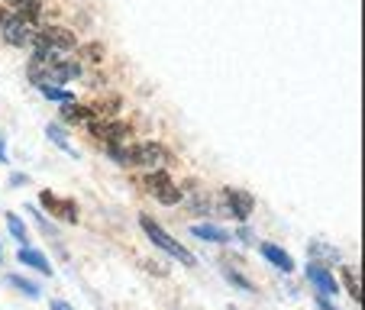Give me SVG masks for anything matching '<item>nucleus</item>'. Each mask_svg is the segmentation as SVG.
Returning a JSON list of instances; mask_svg holds the SVG:
<instances>
[{
  "label": "nucleus",
  "mask_w": 365,
  "mask_h": 310,
  "mask_svg": "<svg viewBox=\"0 0 365 310\" xmlns=\"http://www.w3.org/2000/svg\"><path fill=\"white\" fill-rule=\"evenodd\" d=\"M88 58H101V46H88Z\"/></svg>",
  "instance_id": "nucleus-22"
},
{
  "label": "nucleus",
  "mask_w": 365,
  "mask_h": 310,
  "mask_svg": "<svg viewBox=\"0 0 365 310\" xmlns=\"http://www.w3.org/2000/svg\"><path fill=\"white\" fill-rule=\"evenodd\" d=\"M262 255L269 259L272 265H278L282 272H294V262H291V255L284 249H278L275 242H262Z\"/></svg>",
  "instance_id": "nucleus-9"
},
{
  "label": "nucleus",
  "mask_w": 365,
  "mask_h": 310,
  "mask_svg": "<svg viewBox=\"0 0 365 310\" xmlns=\"http://www.w3.org/2000/svg\"><path fill=\"white\" fill-rule=\"evenodd\" d=\"M52 310H71L65 301H52Z\"/></svg>",
  "instance_id": "nucleus-23"
},
{
  "label": "nucleus",
  "mask_w": 365,
  "mask_h": 310,
  "mask_svg": "<svg viewBox=\"0 0 365 310\" xmlns=\"http://www.w3.org/2000/svg\"><path fill=\"white\" fill-rule=\"evenodd\" d=\"M91 113L84 110V107H78L75 100H65L62 103V120H68V123H81V120H88Z\"/></svg>",
  "instance_id": "nucleus-13"
},
{
  "label": "nucleus",
  "mask_w": 365,
  "mask_h": 310,
  "mask_svg": "<svg viewBox=\"0 0 365 310\" xmlns=\"http://www.w3.org/2000/svg\"><path fill=\"white\" fill-rule=\"evenodd\" d=\"M310 255H314V259H320V262H324V265L339 262V249L327 246V242H320V239H314V242H310Z\"/></svg>",
  "instance_id": "nucleus-12"
},
{
  "label": "nucleus",
  "mask_w": 365,
  "mask_h": 310,
  "mask_svg": "<svg viewBox=\"0 0 365 310\" xmlns=\"http://www.w3.org/2000/svg\"><path fill=\"white\" fill-rule=\"evenodd\" d=\"M236 233H240V239H242V242H252V233H249L246 227H242V229H236Z\"/></svg>",
  "instance_id": "nucleus-21"
},
{
  "label": "nucleus",
  "mask_w": 365,
  "mask_h": 310,
  "mask_svg": "<svg viewBox=\"0 0 365 310\" xmlns=\"http://www.w3.org/2000/svg\"><path fill=\"white\" fill-rule=\"evenodd\" d=\"M16 14L36 23V16H39V0H16Z\"/></svg>",
  "instance_id": "nucleus-18"
},
{
  "label": "nucleus",
  "mask_w": 365,
  "mask_h": 310,
  "mask_svg": "<svg viewBox=\"0 0 365 310\" xmlns=\"http://www.w3.org/2000/svg\"><path fill=\"white\" fill-rule=\"evenodd\" d=\"M139 227H143V229H145V236H149V239H152V242H155V246H159V249H165V252H168V255H172V259H178V262H181V265H194V262H197V259H194V255H191V252H187V249H185V246H181V242H178V239H172V236H168V233H165V229H162V227H159V223L152 220V217H149V214H143V217H139Z\"/></svg>",
  "instance_id": "nucleus-2"
},
{
  "label": "nucleus",
  "mask_w": 365,
  "mask_h": 310,
  "mask_svg": "<svg viewBox=\"0 0 365 310\" xmlns=\"http://www.w3.org/2000/svg\"><path fill=\"white\" fill-rule=\"evenodd\" d=\"M317 310H336V307H330V304H327L324 297H320V301H317Z\"/></svg>",
  "instance_id": "nucleus-24"
},
{
  "label": "nucleus",
  "mask_w": 365,
  "mask_h": 310,
  "mask_svg": "<svg viewBox=\"0 0 365 310\" xmlns=\"http://www.w3.org/2000/svg\"><path fill=\"white\" fill-rule=\"evenodd\" d=\"M252 207H255V200L249 191H236V187L227 191V210L236 217V220H246V217L252 214Z\"/></svg>",
  "instance_id": "nucleus-6"
},
{
  "label": "nucleus",
  "mask_w": 365,
  "mask_h": 310,
  "mask_svg": "<svg viewBox=\"0 0 365 310\" xmlns=\"http://www.w3.org/2000/svg\"><path fill=\"white\" fill-rule=\"evenodd\" d=\"M33 48H36V56L56 58L58 52H71V48H75V33L65 26H46L36 33Z\"/></svg>",
  "instance_id": "nucleus-1"
},
{
  "label": "nucleus",
  "mask_w": 365,
  "mask_h": 310,
  "mask_svg": "<svg viewBox=\"0 0 365 310\" xmlns=\"http://www.w3.org/2000/svg\"><path fill=\"white\" fill-rule=\"evenodd\" d=\"M4 39L10 42V46H33V39H36V26H33V20H26V16H20V14H10V16H4Z\"/></svg>",
  "instance_id": "nucleus-3"
},
{
  "label": "nucleus",
  "mask_w": 365,
  "mask_h": 310,
  "mask_svg": "<svg viewBox=\"0 0 365 310\" xmlns=\"http://www.w3.org/2000/svg\"><path fill=\"white\" fill-rule=\"evenodd\" d=\"M346 288H349V294H352V301H362V288H359V281H362V278H359V269H346Z\"/></svg>",
  "instance_id": "nucleus-15"
},
{
  "label": "nucleus",
  "mask_w": 365,
  "mask_h": 310,
  "mask_svg": "<svg viewBox=\"0 0 365 310\" xmlns=\"http://www.w3.org/2000/svg\"><path fill=\"white\" fill-rule=\"evenodd\" d=\"M7 284H14L16 291H23L26 297H39V288H36L33 281H26V278H20V275H10L7 278Z\"/></svg>",
  "instance_id": "nucleus-17"
},
{
  "label": "nucleus",
  "mask_w": 365,
  "mask_h": 310,
  "mask_svg": "<svg viewBox=\"0 0 365 310\" xmlns=\"http://www.w3.org/2000/svg\"><path fill=\"white\" fill-rule=\"evenodd\" d=\"M145 191H149L155 200H162V204H178V200H181L178 185H175V181L168 178L162 168H155V172L145 175Z\"/></svg>",
  "instance_id": "nucleus-4"
},
{
  "label": "nucleus",
  "mask_w": 365,
  "mask_h": 310,
  "mask_svg": "<svg viewBox=\"0 0 365 310\" xmlns=\"http://www.w3.org/2000/svg\"><path fill=\"white\" fill-rule=\"evenodd\" d=\"M191 233L197 236V239H207V242H230V233H223L220 227H210V223H197Z\"/></svg>",
  "instance_id": "nucleus-11"
},
{
  "label": "nucleus",
  "mask_w": 365,
  "mask_h": 310,
  "mask_svg": "<svg viewBox=\"0 0 365 310\" xmlns=\"http://www.w3.org/2000/svg\"><path fill=\"white\" fill-rule=\"evenodd\" d=\"M4 16H7V14H4V10H0V23H4Z\"/></svg>",
  "instance_id": "nucleus-26"
},
{
  "label": "nucleus",
  "mask_w": 365,
  "mask_h": 310,
  "mask_svg": "<svg viewBox=\"0 0 365 310\" xmlns=\"http://www.w3.org/2000/svg\"><path fill=\"white\" fill-rule=\"evenodd\" d=\"M42 204L48 207V214L62 217V220H68V223H75V220H78V210H75V204H71V200L56 197V194H52V191H42Z\"/></svg>",
  "instance_id": "nucleus-7"
},
{
  "label": "nucleus",
  "mask_w": 365,
  "mask_h": 310,
  "mask_svg": "<svg viewBox=\"0 0 365 310\" xmlns=\"http://www.w3.org/2000/svg\"><path fill=\"white\" fill-rule=\"evenodd\" d=\"M307 278H310L314 284H317V288L324 291V294H333V291H336V281H333V275L324 269V265H317V262L307 265Z\"/></svg>",
  "instance_id": "nucleus-10"
},
{
  "label": "nucleus",
  "mask_w": 365,
  "mask_h": 310,
  "mask_svg": "<svg viewBox=\"0 0 365 310\" xmlns=\"http://www.w3.org/2000/svg\"><path fill=\"white\" fill-rule=\"evenodd\" d=\"M133 155H136L139 165H145L149 172H155V168H162L168 162V149L159 143H145V145H136L133 149Z\"/></svg>",
  "instance_id": "nucleus-5"
},
{
  "label": "nucleus",
  "mask_w": 365,
  "mask_h": 310,
  "mask_svg": "<svg viewBox=\"0 0 365 310\" xmlns=\"http://www.w3.org/2000/svg\"><path fill=\"white\" fill-rule=\"evenodd\" d=\"M223 275H227V278H230V281H233V284H236V288H242V291H252V284H249V281H246V278H242V275H240V272H233V269H227V265H223Z\"/></svg>",
  "instance_id": "nucleus-20"
},
{
  "label": "nucleus",
  "mask_w": 365,
  "mask_h": 310,
  "mask_svg": "<svg viewBox=\"0 0 365 310\" xmlns=\"http://www.w3.org/2000/svg\"><path fill=\"white\" fill-rule=\"evenodd\" d=\"M36 88H39L42 91V94H46L48 97V100H71V94H68V91H62V88H56V84H36Z\"/></svg>",
  "instance_id": "nucleus-19"
},
{
  "label": "nucleus",
  "mask_w": 365,
  "mask_h": 310,
  "mask_svg": "<svg viewBox=\"0 0 365 310\" xmlns=\"http://www.w3.org/2000/svg\"><path fill=\"white\" fill-rule=\"evenodd\" d=\"M16 259H20L23 265H29V269L42 272V275H52V265H48V259L42 252H36V249L29 246H20V252H16Z\"/></svg>",
  "instance_id": "nucleus-8"
},
{
  "label": "nucleus",
  "mask_w": 365,
  "mask_h": 310,
  "mask_svg": "<svg viewBox=\"0 0 365 310\" xmlns=\"http://www.w3.org/2000/svg\"><path fill=\"white\" fill-rule=\"evenodd\" d=\"M7 227H10V236H14L20 246H26V227H23V220L16 214H10L7 217Z\"/></svg>",
  "instance_id": "nucleus-16"
},
{
  "label": "nucleus",
  "mask_w": 365,
  "mask_h": 310,
  "mask_svg": "<svg viewBox=\"0 0 365 310\" xmlns=\"http://www.w3.org/2000/svg\"><path fill=\"white\" fill-rule=\"evenodd\" d=\"M7 159V149H4V139H0V162Z\"/></svg>",
  "instance_id": "nucleus-25"
},
{
  "label": "nucleus",
  "mask_w": 365,
  "mask_h": 310,
  "mask_svg": "<svg viewBox=\"0 0 365 310\" xmlns=\"http://www.w3.org/2000/svg\"><path fill=\"white\" fill-rule=\"evenodd\" d=\"M46 136L52 139V143H56L58 149H65V152H71V155H75V149H71L68 136H65V133H62V126H58V123H48V126H46Z\"/></svg>",
  "instance_id": "nucleus-14"
}]
</instances>
